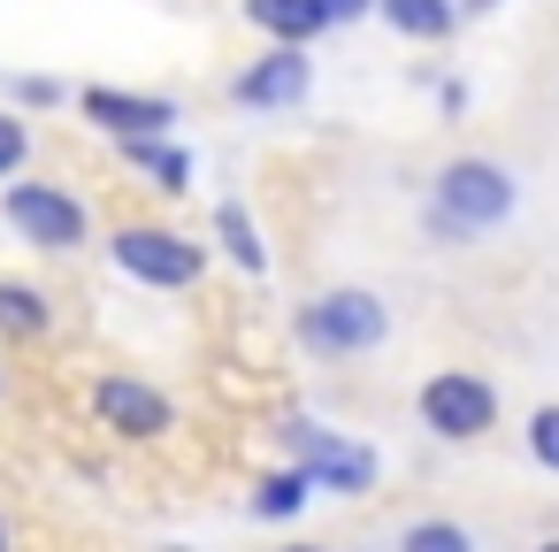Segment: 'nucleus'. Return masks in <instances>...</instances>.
Listing matches in <instances>:
<instances>
[{
    "mask_svg": "<svg viewBox=\"0 0 559 552\" xmlns=\"http://www.w3.org/2000/svg\"><path fill=\"white\" fill-rule=\"evenodd\" d=\"M513 177L498 169V162H483V154H460V162H444L437 169V192H429V238H444V246H475L483 231H498L506 215H513Z\"/></svg>",
    "mask_w": 559,
    "mask_h": 552,
    "instance_id": "obj_1",
    "label": "nucleus"
},
{
    "mask_svg": "<svg viewBox=\"0 0 559 552\" xmlns=\"http://www.w3.org/2000/svg\"><path fill=\"white\" fill-rule=\"evenodd\" d=\"M383 338H391V307H383L376 292H360V284L314 292V300L299 307V345L322 353V361H353V353H368V345H383Z\"/></svg>",
    "mask_w": 559,
    "mask_h": 552,
    "instance_id": "obj_2",
    "label": "nucleus"
},
{
    "mask_svg": "<svg viewBox=\"0 0 559 552\" xmlns=\"http://www.w3.org/2000/svg\"><path fill=\"white\" fill-rule=\"evenodd\" d=\"M0 223H9L24 246H39V254H78V246L93 238L85 200L62 192V185H32L24 169H16V177H0Z\"/></svg>",
    "mask_w": 559,
    "mask_h": 552,
    "instance_id": "obj_3",
    "label": "nucleus"
},
{
    "mask_svg": "<svg viewBox=\"0 0 559 552\" xmlns=\"http://www.w3.org/2000/svg\"><path fill=\"white\" fill-rule=\"evenodd\" d=\"M108 254H116V269H123L131 284H154V292H185V284H200V269H207V246L185 238V231H162V223H123V231L108 238Z\"/></svg>",
    "mask_w": 559,
    "mask_h": 552,
    "instance_id": "obj_4",
    "label": "nucleus"
},
{
    "mask_svg": "<svg viewBox=\"0 0 559 552\" xmlns=\"http://www.w3.org/2000/svg\"><path fill=\"white\" fill-rule=\"evenodd\" d=\"M284 445H292V460L314 475V491H337V498L376 491V453H368V445H353V437H337V430H322V422H284Z\"/></svg>",
    "mask_w": 559,
    "mask_h": 552,
    "instance_id": "obj_5",
    "label": "nucleus"
},
{
    "mask_svg": "<svg viewBox=\"0 0 559 552\" xmlns=\"http://www.w3.org/2000/svg\"><path fill=\"white\" fill-rule=\"evenodd\" d=\"M421 422H429L444 445H467V437L498 430V391H490L483 376H467V368H444V376L421 384Z\"/></svg>",
    "mask_w": 559,
    "mask_h": 552,
    "instance_id": "obj_6",
    "label": "nucleus"
},
{
    "mask_svg": "<svg viewBox=\"0 0 559 552\" xmlns=\"http://www.w3.org/2000/svg\"><path fill=\"white\" fill-rule=\"evenodd\" d=\"M307 85H314L307 47L276 39L261 62H246V70L230 78V101H238V108H299V101H307Z\"/></svg>",
    "mask_w": 559,
    "mask_h": 552,
    "instance_id": "obj_7",
    "label": "nucleus"
},
{
    "mask_svg": "<svg viewBox=\"0 0 559 552\" xmlns=\"http://www.w3.org/2000/svg\"><path fill=\"white\" fill-rule=\"evenodd\" d=\"M93 414H100V430H116V437H169V430H177L169 391H154V384H139V376H100V384H93Z\"/></svg>",
    "mask_w": 559,
    "mask_h": 552,
    "instance_id": "obj_8",
    "label": "nucleus"
},
{
    "mask_svg": "<svg viewBox=\"0 0 559 552\" xmlns=\"http://www.w3.org/2000/svg\"><path fill=\"white\" fill-rule=\"evenodd\" d=\"M78 116L100 124L108 139H123V131H169V124H177V101H162V93H123V85H85V93H78Z\"/></svg>",
    "mask_w": 559,
    "mask_h": 552,
    "instance_id": "obj_9",
    "label": "nucleus"
},
{
    "mask_svg": "<svg viewBox=\"0 0 559 552\" xmlns=\"http://www.w3.org/2000/svg\"><path fill=\"white\" fill-rule=\"evenodd\" d=\"M116 146L139 177H154V192H192V154L169 146V131H123Z\"/></svg>",
    "mask_w": 559,
    "mask_h": 552,
    "instance_id": "obj_10",
    "label": "nucleus"
},
{
    "mask_svg": "<svg viewBox=\"0 0 559 552\" xmlns=\"http://www.w3.org/2000/svg\"><path fill=\"white\" fill-rule=\"evenodd\" d=\"M246 24H253V32H269V39H292V47H307V39H322V32H330L314 0H246Z\"/></svg>",
    "mask_w": 559,
    "mask_h": 552,
    "instance_id": "obj_11",
    "label": "nucleus"
},
{
    "mask_svg": "<svg viewBox=\"0 0 559 552\" xmlns=\"http://www.w3.org/2000/svg\"><path fill=\"white\" fill-rule=\"evenodd\" d=\"M376 9H383V24L406 32V39H452V32H460V9H452V0H376Z\"/></svg>",
    "mask_w": 559,
    "mask_h": 552,
    "instance_id": "obj_12",
    "label": "nucleus"
},
{
    "mask_svg": "<svg viewBox=\"0 0 559 552\" xmlns=\"http://www.w3.org/2000/svg\"><path fill=\"white\" fill-rule=\"evenodd\" d=\"M215 246H223L246 277H261V269H269V246H261V231H253V215H246L238 200H223V208H215Z\"/></svg>",
    "mask_w": 559,
    "mask_h": 552,
    "instance_id": "obj_13",
    "label": "nucleus"
},
{
    "mask_svg": "<svg viewBox=\"0 0 559 552\" xmlns=\"http://www.w3.org/2000/svg\"><path fill=\"white\" fill-rule=\"evenodd\" d=\"M307 498H314V475H307V468H299V460H292V468H276V475H261V483H253V514H261V521H292V514H299V506H307Z\"/></svg>",
    "mask_w": 559,
    "mask_h": 552,
    "instance_id": "obj_14",
    "label": "nucleus"
},
{
    "mask_svg": "<svg viewBox=\"0 0 559 552\" xmlns=\"http://www.w3.org/2000/svg\"><path fill=\"white\" fill-rule=\"evenodd\" d=\"M55 315H47V292L39 284H16V277H0V338H39Z\"/></svg>",
    "mask_w": 559,
    "mask_h": 552,
    "instance_id": "obj_15",
    "label": "nucleus"
},
{
    "mask_svg": "<svg viewBox=\"0 0 559 552\" xmlns=\"http://www.w3.org/2000/svg\"><path fill=\"white\" fill-rule=\"evenodd\" d=\"M406 552H467V529L460 521H414L406 529Z\"/></svg>",
    "mask_w": 559,
    "mask_h": 552,
    "instance_id": "obj_16",
    "label": "nucleus"
},
{
    "mask_svg": "<svg viewBox=\"0 0 559 552\" xmlns=\"http://www.w3.org/2000/svg\"><path fill=\"white\" fill-rule=\"evenodd\" d=\"M528 453H536V468L559 475V407H536L528 414Z\"/></svg>",
    "mask_w": 559,
    "mask_h": 552,
    "instance_id": "obj_17",
    "label": "nucleus"
},
{
    "mask_svg": "<svg viewBox=\"0 0 559 552\" xmlns=\"http://www.w3.org/2000/svg\"><path fill=\"white\" fill-rule=\"evenodd\" d=\"M32 162V124L24 116H0V177H16Z\"/></svg>",
    "mask_w": 559,
    "mask_h": 552,
    "instance_id": "obj_18",
    "label": "nucleus"
},
{
    "mask_svg": "<svg viewBox=\"0 0 559 552\" xmlns=\"http://www.w3.org/2000/svg\"><path fill=\"white\" fill-rule=\"evenodd\" d=\"M70 85L62 78H16V108H62Z\"/></svg>",
    "mask_w": 559,
    "mask_h": 552,
    "instance_id": "obj_19",
    "label": "nucleus"
},
{
    "mask_svg": "<svg viewBox=\"0 0 559 552\" xmlns=\"http://www.w3.org/2000/svg\"><path fill=\"white\" fill-rule=\"evenodd\" d=\"M314 9H322V24L337 32V24H360V16L376 9V0H314Z\"/></svg>",
    "mask_w": 559,
    "mask_h": 552,
    "instance_id": "obj_20",
    "label": "nucleus"
},
{
    "mask_svg": "<svg viewBox=\"0 0 559 552\" xmlns=\"http://www.w3.org/2000/svg\"><path fill=\"white\" fill-rule=\"evenodd\" d=\"M475 9H498V0H475Z\"/></svg>",
    "mask_w": 559,
    "mask_h": 552,
    "instance_id": "obj_21",
    "label": "nucleus"
},
{
    "mask_svg": "<svg viewBox=\"0 0 559 552\" xmlns=\"http://www.w3.org/2000/svg\"><path fill=\"white\" fill-rule=\"evenodd\" d=\"M0 544H9V529H0Z\"/></svg>",
    "mask_w": 559,
    "mask_h": 552,
    "instance_id": "obj_22",
    "label": "nucleus"
}]
</instances>
